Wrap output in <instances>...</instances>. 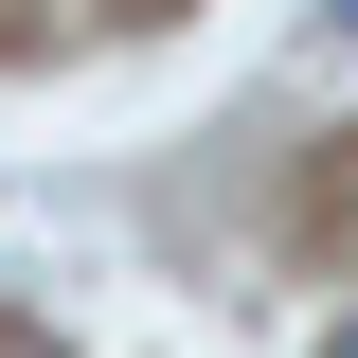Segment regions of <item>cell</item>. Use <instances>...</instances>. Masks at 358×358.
I'll use <instances>...</instances> for the list:
<instances>
[{"label": "cell", "mask_w": 358, "mask_h": 358, "mask_svg": "<svg viewBox=\"0 0 358 358\" xmlns=\"http://www.w3.org/2000/svg\"><path fill=\"white\" fill-rule=\"evenodd\" d=\"M341 358H358V322H341Z\"/></svg>", "instance_id": "6da1fadb"}]
</instances>
